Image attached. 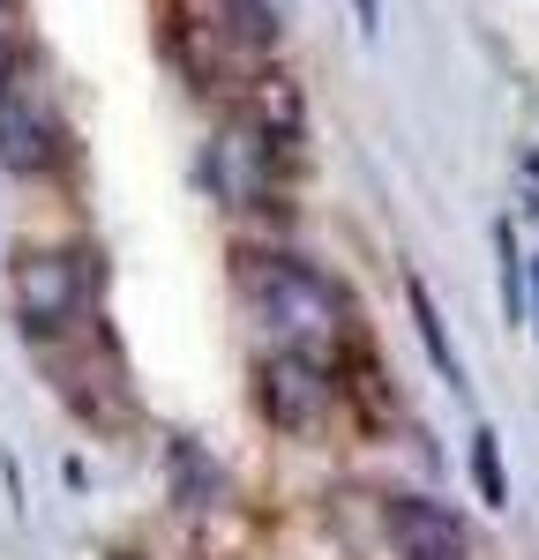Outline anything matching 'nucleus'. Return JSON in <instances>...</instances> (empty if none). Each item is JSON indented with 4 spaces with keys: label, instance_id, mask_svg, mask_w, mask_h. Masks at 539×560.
Returning <instances> with one entry per match:
<instances>
[{
    "label": "nucleus",
    "instance_id": "obj_1",
    "mask_svg": "<svg viewBox=\"0 0 539 560\" xmlns=\"http://www.w3.org/2000/svg\"><path fill=\"white\" fill-rule=\"evenodd\" d=\"M240 292L255 306L277 351H308V359H337L345 337H353V314H345V292L300 255H240Z\"/></svg>",
    "mask_w": 539,
    "mask_h": 560
},
{
    "label": "nucleus",
    "instance_id": "obj_2",
    "mask_svg": "<svg viewBox=\"0 0 539 560\" xmlns=\"http://www.w3.org/2000/svg\"><path fill=\"white\" fill-rule=\"evenodd\" d=\"M8 306L31 337H76L98 314V261L90 247H23L8 261Z\"/></svg>",
    "mask_w": 539,
    "mask_h": 560
},
{
    "label": "nucleus",
    "instance_id": "obj_3",
    "mask_svg": "<svg viewBox=\"0 0 539 560\" xmlns=\"http://www.w3.org/2000/svg\"><path fill=\"white\" fill-rule=\"evenodd\" d=\"M255 404H263V419L277 433H322L330 411H337V382L308 351H270L255 366Z\"/></svg>",
    "mask_w": 539,
    "mask_h": 560
},
{
    "label": "nucleus",
    "instance_id": "obj_4",
    "mask_svg": "<svg viewBox=\"0 0 539 560\" xmlns=\"http://www.w3.org/2000/svg\"><path fill=\"white\" fill-rule=\"evenodd\" d=\"M203 173H210L225 210H270V202H277V179H285V158H277L248 120H225V128L210 135Z\"/></svg>",
    "mask_w": 539,
    "mask_h": 560
},
{
    "label": "nucleus",
    "instance_id": "obj_5",
    "mask_svg": "<svg viewBox=\"0 0 539 560\" xmlns=\"http://www.w3.org/2000/svg\"><path fill=\"white\" fill-rule=\"evenodd\" d=\"M382 530L398 560H472V530L457 509L427 501V493H390L382 501Z\"/></svg>",
    "mask_w": 539,
    "mask_h": 560
},
{
    "label": "nucleus",
    "instance_id": "obj_6",
    "mask_svg": "<svg viewBox=\"0 0 539 560\" xmlns=\"http://www.w3.org/2000/svg\"><path fill=\"white\" fill-rule=\"evenodd\" d=\"M53 165H60V120L23 83H8L0 90V173L45 179Z\"/></svg>",
    "mask_w": 539,
    "mask_h": 560
},
{
    "label": "nucleus",
    "instance_id": "obj_7",
    "mask_svg": "<svg viewBox=\"0 0 539 560\" xmlns=\"http://www.w3.org/2000/svg\"><path fill=\"white\" fill-rule=\"evenodd\" d=\"M240 120L263 135L270 150L293 165V150H300V135H308V113H300V90H293V75H277V68H263L255 83H248V97H240Z\"/></svg>",
    "mask_w": 539,
    "mask_h": 560
},
{
    "label": "nucleus",
    "instance_id": "obj_8",
    "mask_svg": "<svg viewBox=\"0 0 539 560\" xmlns=\"http://www.w3.org/2000/svg\"><path fill=\"white\" fill-rule=\"evenodd\" d=\"M173 493H180V509H210L225 493V478L210 471V456L195 441H173Z\"/></svg>",
    "mask_w": 539,
    "mask_h": 560
},
{
    "label": "nucleus",
    "instance_id": "obj_9",
    "mask_svg": "<svg viewBox=\"0 0 539 560\" xmlns=\"http://www.w3.org/2000/svg\"><path fill=\"white\" fill-rule=\"evenodd\" d=\"M412 322H420V345L435 351L443 382H449V388H465V366H457V351H449V329H443V314H435V300H427V284H412Z\"/></svg>",
    "mask_w": 539,
    "mask_h": 560
},
{
    "label": "nucleus",
    "instance_id": "obj_10",
    "mask_svg": "<svg viewBox=\"0 0 539 560\" xmlns=\"http://www.w3.org/2000/svg\"><path fill=\"white\" fill-rule=\"evenodd\" d=\"M472 486L488 493V509H509V478H502V441L488 427L472 433Z\"/></svg>",
    "mask_w": 539,
    "mask_h": 560
},
{
    "label": "nucleus",
    "instance_id": "obj_11",
    "mask_svg": "<svg viewBox=\"0 0 539 560\" xmlns=\"http://www.w3.org/2000/svg\"><path fill=\"white\" fill-rule=\"evenodd\" d=\"M532 284H539V261H532Z\"/></svg>",
    "mask_w": 539,
    "mask_h": 560
}]
</instances>
